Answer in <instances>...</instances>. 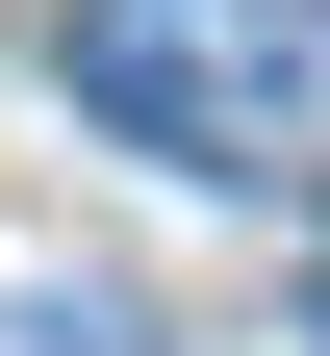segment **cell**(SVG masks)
<instances>
[{"label": "cell", "mask_w": 330, "mask_h": 356, "mask_svg": "<svg viewBox=\"0 0 330 356\" xmlns=\"http://www.w3.org/2000/svg\"><path fill=\"white\" fill-rule=\"evenodd\" d=\"M0 356H153V331H127V305H102V280H76V305H51V280H26V305H0Z\"/></svg>", "instance_id": "7a4b0ae2"}, {"label": "cell", "mask_w": 330, "mask_h": 356, "mask_svg": "<svg viewBox=\"0 0 330 356\" xmlns=\"http://www.w3.org/2000/svg\"><path fill=\"white\" fill-rule=\"evenodd\" d=\"M305 356H330V254H305Z\"/></svg>", "instance_id": "3957f363"}, {"label": "cell", "mask_w": 330, "mask_h": 356, "mask_svg": "<svg viewBox=\"0 0 330 356\" xmlns=\"http://www.w3.org/2000/svg\"><path fill=\"white\" fill-rule=\"evenodd\" d=\"M76 102L178 178H279L330 102V0H76Z\"/></svg>", "instance_id": "6da1fadb"}]
</instances>
